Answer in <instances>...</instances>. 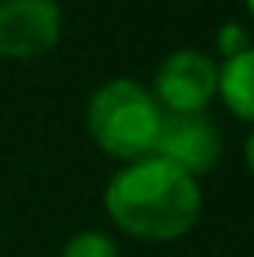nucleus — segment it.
<instances>
[{"instance_id":"obj_8","label":"nucleus","mask_w":254,"mask_h":257,"mask_svg":"<svg viewBox=\"0 0 254 257\" xmlns=\"http://www.w3.org/2000/svg\"><path fill=\"white\" fill-rule=\"evenodd\" d=\"M244 49H251L248 33H244L238 23L222 26V33H218V52H222L225 59H231V56H238V52H244Z\"/></svg>"},{"instance_id":"obj_2","label":"nucleus","mask_w":254,"mask_h":257,"mask_svg":"<svg viewBox=\"0 0 254 257\" xmlns=\"http://www.w3.org/2000/svg\"><path fill=\"white\" fill-rule=\"evenodd\" d=\"M163 107L131 78L101 85L88 101V134L108 157L144 160L153 153Z\"/></svg>"},{"instance_id":"obj_6","label":"nucleus","mask_w":254,"mask_h":257,"mask_svg":"<svg viewBox=\"0 0 254 257\" xmlns=\"http://www.w3.org/2000/svg\"><path fill=\"white\" fill-rule=\"evenodd\" d=\"M218 91L231 114L244 120H254V49H244L238 56L225 59L218 72Z\"/></svg>"},{"instance_id":"obj_3","label":"nucleus","mask_w":254,"mask_h":257,"mask_svg":"<svg viewBox=\"0 0 254 257\" xmlns=\"http://www.w3.org/2000/svg\"><path fill=\"white\" fill-rule=\"evenodd\" d=\"M218 153H222L218 131L202 111L196 114L163 111L150 157L166 160L170 166H176V170L189 176H199V173H209L218 163Z\"/></svg>"},{"instance_id":"obj_7","label":"nucleus","mask_w":254,"mask_h":257,"mask_svg":"<svg viewBox=\"0 0 254 257\" xmlns=\"http://www.w3.org/2000/svg\"><path fill=\"white\" fill-rule=\"evenodd\" d=\"M62 257H117V247L101 231H78L62 247Z\"/></svg>"},{"instance_id":"obj_1","label":"nucleus","mask_w":254,"mask_h":257,"mask_svg":"<svg viewBox=\"0 0 254 257\" xmlns=\"http://www.w3.org/2000/svg\"><path fill=\"white\" fill-rule=\"evenodd\" d=\"M104 208L121 231L144 241L183 238L199 218L202 195L189 173L166 160L144 157L111 176Z\"/></svg>"},{"instance_id":"obj_4","label":"nucleus","mask_w":254,"mask_h":257,"mask_svg":"<svg viewBox=\"0 0 254 257\" xmlns=\"http://www.w3.org/2000/svg\"><path fill=\"white\" fill-rule=\"evenodd\" d=\"M62 13L56 0H0V56L36 59L59 43Z\"/></svg>"},{"instance_id":"obj_9","label":"nucleus","mask_w":254,"mask_h":257,"mask_svg":"<svg viewBox=\"0 0 254 257\" xmlns=\"http://www.w3.org/2000/svg\"><path fill=\"white\" fill-rule=\"evenodd\" d=\"M244 157H248V166H251V173H254V134L248 137V144H244Z\"/></svg>"},{"instance_id":"obj_10","label":"nucleus","mask_w":254,"mask_h":257,"mask_svg":"<svg viewBox=\"0 0 254 257\" xmlns=\"http://www.w3.org/2000/svg\"><path fill=\"white\" fill-rule=\"evenodd\" d=\"M248 7H251V13H254V0H248Z\"/></svg>"},{"instance_id":"obj_5","label":"nucleus","mask_w":254,"mask_h":257,"mask_svg":"<svg viewBox=\"0 0 254 257\" xmlns=\"http://www.w3.org/2000/svg\"><path fill=\"white\" fill-rule=\"evenodd\" d=\"M153 98L163 111L196 114L218 91V69L209 56L192 49H179L166 56L153 78Z\"/></svg>"}]
</instances>
